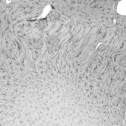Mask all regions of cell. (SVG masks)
Wrapping results in <instances>:
<instances>
[{"label":"cell","mask_w":126,"mask_h":126,"mask_svg":"<svg viewBox=\"0 0 126 126\" xmlns=\"http://www.w3.org/2000/svg\"><path fill=\"white\" fill-rule=\"evenodd\" d=\"M45 44L48 53L52 55L58 50L60 45V42L59 39L57 36L50 35L46 38Z\"/></svg>","instance_id":"1"},{"label":"cell","mask_w":126,"mask_h":126,"mask_svg":"<svg viewBox=\"0 0 126 126\" xmlns=\"http://www.w3.org/2000/svg\"><path fill=\"white\" fill-rule=\"evenodd\" d=\"M29 48L31 50H37L40 49L43 46L44 43L43 38H31L27 41Z\"/></svg>","instance_id":"2"},{"label":"cell","mask_w":126,"mask_h":126,"mask_svg":"<svg viewBox=\"0 0 126 126\" xmlns=\"http://www.w3.org/2000/svg\"><path fill=\"white\" fill-rule=\"evenodd\" d=\"M35 27L39 30L43 31L48 25V21L45 19H41L37 21L35 23Z\"/></svg>","instance_id":"3"},{"label":"cell","mask_w":126,"mask_h":126,"mask_svg":"<svg viewBox=\"0 0 126 126\" xmlns=\"http://www.w3.org/2000/svg\"><path fill=\"white\" fill-rule=\"evenodd\" d=\"M49 20L52 21H56L59 20L61 17L60 13L56 11H53L50 12L48 15Z\"/></svg>","instance_id":"4"}]
</instances>
